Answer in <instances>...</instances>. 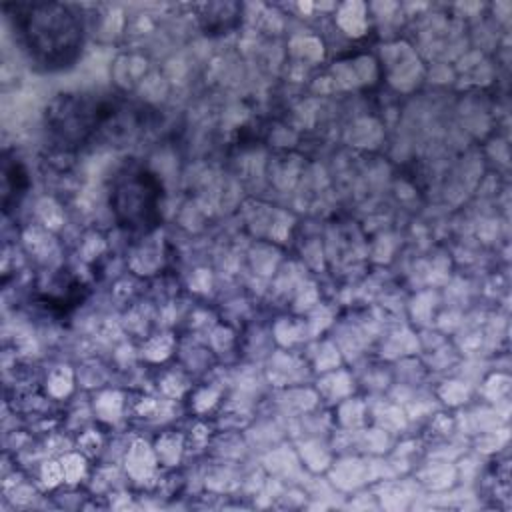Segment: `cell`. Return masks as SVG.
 Instances as JSON below:
<instances>
[{
  "label": "cell",
  "mask_w": 512,
  "mask_h": 512,
  "mask_svg": "<svg viewBox=\"0 0 512 512\" xmlns=\"http://www.w3.org/2000/svg\"><path fill=\"white\" fill-rule=\"evenodd\" d=\"M4 14L32 66L60 72L80 58L86 24L78 6L64 2H12L4 6Z\"/></svg>",
  "instance_id": "obj_2"
},
{
  "label": "cell",
  "mask_w": 512,
  "mask_h": 512,
  "mask_svg": "<svg viewBox=\"0 0 512 512\" xmlns=\"http://www.w3.org/2000/svg\"><path fill=\"white\" fill-rule=\"evenodd\" d=\"M30 188V178L24 164L18 158H12L4 152L2 158V208L8 214L12 208L20 204L24 194Z\"/></svg>",
  "instance_id": "obj_4"
},
{
  "label": "cell",
  "mask_w": 512,
  "mask_h": 512,
  "mask_svg": "<svg viewBox=\"0 0 512 512\" xmlns=\"http://www.w3.org/2000/svg\"><path fill=\"white\" fill-rule=\"evenodd\" d=\"M150 112L110 92H64L44 110L50 138L64 148H82L96 142L128 136L144 128Z\"/></svg>",
  "instance_id": "obj_1"
},
{
  "label": "cell",
  "mask_w": 512,
  "mask_h": 512,
  "mask_svg": "<svg viewBox=\"0 0 512 512\" xmlns=\"http://www.w3.org/2000/svg\"><path fill=\"white\" fill-rule=\"evenodd\" d=\"M162 198L160 176L138 162L124 164L112 176L108 204L116 224L130 234H150L158 228Z\"/></svg>",
  "instance_id": "obj_3"
},
{
  "label": "cell",
  "mask_w": 512,
  "mask_h": 512,
  "mask_svg": "<svg viewBox=\"0 0 512 512\" xmlns=\"http://www.w3.org/2000/svg\"><path fill=\"white\" fill-rule=\"evenodd\" d=\"M200 22L206 34H222L232 30L240 20L238 4H204L200 6Z\"/></svg>",
  "instance_id": "obj_5"
}]
</instances>
